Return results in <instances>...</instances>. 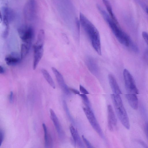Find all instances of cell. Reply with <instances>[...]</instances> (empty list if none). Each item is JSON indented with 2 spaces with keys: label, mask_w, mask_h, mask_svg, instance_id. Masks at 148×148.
Listing matches in <instances>:
<instances>
[{
  "label": "cell",
  "mask_w": 148,
  "mask_h": 148,
  "mask_svg": "<svg viewBox=\"0 0 148 148\" xmlns=\"http://www.w3.org/2000/svg\"><path fill=\"white\" fill-rule=\"evenodd\" d=\"M99 12L120 43L130 48L132 51L136 49L137 48L136 45L127 34L121 29L119 24L113 20L110 15L102 8L100 9Z\"/></svg>",
  "instance_id": "6da1fadb"
},
{
  "label": "cell",
  "mask_w": 148,
  "mask_h": 148,
  "mask_svg": "<svg viewBox=\"0 0 148 148\" xmlns=\"http://www.w3.org/2000/svg\"><path fill=\"white\" fill-rule=\"evenodd\" d=\"M79 22L83 29L89 37L92 45L97 53L101 55V51L99 32L93 24L81 12Z\"/></svg>",
  "instance_id": "7a4b0ae2"
},
{
  "label": "cell",
  "mask_w": 148,
  "mask_h": 148,
  "mask_svg": "<svg viewBox=\"0 0 148 148\" xmlns=\"http://www.w3.org/2000/svg\"><path fill=\"white\" fill-rule=\"evenodd\" d=\"M111 97L116 112L121 123L127 129L130 128L129 117L119 94H113Z\"/></svg>",
  "instance_id": "3957f363"
},
{
  "label": "cell",
  "mask_w": 148,
  "mask_h": 148,
  "mask_svg": "<svg viewBox=\"0 0 148 148\" xmlns=\"http://www.w3.org/2000/svg\"><path fill=\"white\" fill-rule=\"evenodd\" d=\"M123 76L125 89L128 93L138 94L139 91L134 78L127 69L124 70Z\"/></svg>",
  "instance_id": "277c9868"
},
{
  "label": "cell",
  "mask_w": 148,
  "mask_h": 148,
  "mask_svg": "<svg viewBox=\"0 0 148 148\" xmlns=\"http://www.w3.org/2000/svg\"><path fill=\"white\" fill-rule=\"evenodd\" d=\"M83 110L92 128L100 136L103 137V131L90 107L86 106Z\"/></svg>",
  "instance_id": "5b68a950"
},
{
  "label": "cell",
  "mask_w": 148,
  "mask_h": 148,
  "mask_svg": "<svg viewBox=\"0 0 148 148\" xmlns=\"http://www.w3.org/2000/svg\"><path fill=\"white\" fill-rule=\"evenodd\" d=\"M18 32L23 42L31 44L34 34V30L32 27L22 26L18 29Z\"/></svg>",
  "instance_id": "8992f818"
},
{
  "label": "cell",
  "mask_w": 148,
  "mask_h": 148,
  "mask_svg": "<svg viewBox=\"0 0 148 148\" xmlns=\"http://www.w3.org/2000/svg\"><path fill=\"white\" fill-rule=\"evenodd\" d=\"M36 13V3L35 0H28L25 4L24 13L25 18L28 20L33 19Z\"/></svg>",
  "instance_id": "52a82bcc"
},
{
  "label": "cell",
  "mask_w": 148,
  "mask_h": 148,
  "mask_svg": "<svg viewBox=\"0 0 148 148\" xmlns=\"http://www.w3.org/2000/svg\"><path fill=\"white\" fill-rule=\"evenodd\" d=\"M43 45L35 43L34 46V54L33 68L34 70L36 68L43 54Z\"/></svg>",
  "instance_id": "ba28073f"
},
{
  "label": "cell",
  "mask_w": 148,
  "mask_h": 148,
  "mask_svg": "<svg viewBox=\"0 0 148 148\" xmlns=\"http://www.w3.org/2000/svg\"><path fill=\"white\" fill-rule=\"evenodd\" d=\"M2 14L3 23L5 27H9V23L14 20L15 14L13 10L8 7H5L3 8Z\"/></svg>",
  "instance_id": "9c48e42d"
},
{
  "label": "cell",
  "mask_w": 148,
  "mask_h": 148,
  "mask_svg": "<svg viewBox=\"0 0 148 148\" xmlns=\"http://www.w3.org/2000/svg\"><path fill=\"white\" fill-rule=\"evenodd\" d=\"M51 69L57 81L62 90L66 94H69L70 91L69 88L66 84L62 74L55 67H52Z\"/></svg>",
  "instance_id": "30bf717a"
},
{
  "label": "cell",
  "mask_w": 148,
  "mask_h": 148,
  "mask_svg": "<svg viewBox=\"0 0 148 148\" xmlns=\"http://www.w3.org/2000/svg\"><path fill=\"white\" fill-rule=\"evenodd\" d=\"M108 125L109 130L111 131L113 130V126H116L117 120L112 106L109 105L107 106Z\"/></svg>",
  "instance_id": "8fae6325"
},
{
  "label": "cell",
  "mask_w": 148,
  "mask_h": 148,
  "mask_svg": "<svg viewBox=\"0 0 148 148\" xmlns=\"http://www.w3.org/2000/svg\"><path fill=\"white\" fill-rule=\"evenodd\" d=\"M22 59L20 55L15 52L7 55L5 58L6 64L9 66H14L18 64Z\"/></svg>",
  "instance_id": "7c38bea8"
},
{
  "label": "cell",
  "mask_w": 148,
  "mask_h": 148,
  "mask_svg": "<svg viewBox=\"0 0 148 148\" xmlns=\"http://www.w3.org/2000/svg\"><path fill=\"white\" fill-rule=\"evenodd\" d=\"M49 111L51 119L53 122L59 136L62 138L64 135V132L58 119L52 109H50Z\"/></svg>",
  "instance_id": "4fadbf2b"
},
{
  "label": "cell",
  "mask_w": 148,
  "mask_h": 148,
  "mask_svg": "<svg viewBox=\"0 0 148 148\" xmlns=\"http://www.w3.org/2000/svg\"><path fill=\"white\" fill-rule=\"evenodd\" d=\"M86 65L90 71L93 74L96 75L98 73V68L97 62L93 58L88 57L86 60Z\"/></svg>",
  "instance_id": "5bb4252c"
},
{
  "label": "cell",
  "mask_w": 148,
  "mask_h": 148,
  "mask_svg": "<svg viewBox=\"0 0 148 148\" xmlns=\"http://www.w3.org/2000/svg\"><path fill=\"white\" fill-rule=\"evenodd\" d=\"M110 86L114 94H121L122 92L114 76L111 74L108 75Z\"/></svg>",
  "instance_id": "9a60e30c"
},
{
  "label": "cell",
  "mask_w": 148,
  "mask_h": 148,
  "mask_svg": "<svg viewBox=\"0 0 148 148\" xmlns=\"http://www.w3.org/2000/svg\"><path fill=\"white\" fill-rule=\"evenodd\" d=\"M137 94L128 93L126 97L130 106L134 110L137 109L138 107V101Z\"/></svg>",
  "instance_id": "2e32d148"
},
{
  "label": "cell",
  "mask_w": 148,
  "mask_h": 148,
  "mask_svg": "<svg viewBox=\"0 0 148 148\" xmlns=\"http://www.w3.org/2000/svg\"><path fill=\"white\" fill-rule=\"evenodd\" d=\"M102 1L112 19L116 23L119 24L117 19L113 12L110 2L108 0H102Z\"/></svg>",
  "instance_id": "e0dca14e"
},
{
  "label": "cell",
  "mask_w": 148,
  "mask_h": 148,
  "mask_svg": "<svg viewBox=\"0 0 148 148\" xmlns=\"http://www.w3.org/2000/svg\"><path fill=\"white\" fill-rule=\"evenodd\" d=\"M42 127L44 132V138L45 145L46 147H51L52 144V140L51 136L48 135L47 127L44 123L42 124Z\"/></svg>",
  "instance_id": "ac0fdd59"
},
{
  "label": "cell",
  "mask_w": 148,
  "mask_h": 148,
  "mask_svg": "<svg viewBox=\"0 0 148 148\" xmlns=\"http://www.w3.org/2000/svg\"><path fill=\"white\" fill-rule=\"evenodd\" d=\"M31 44L23 42L21 45L20 55L22 59L24 58L28 53Z\"/></svg>",
  "instance_id": "d6986e66"
},
{
  "label": "cell",
  "mask_w": 148,
  "mask_h": 148,
  "mask_svg": "<svg viewBox=\"0 0 148 148\" xmlns=\"http://www.w3.org/2000/svg\"><path fill=\"white\" fill-rule=\"evenodd\" d=\"M41 72L43 76L52 88H55V85L54 82L48 71L45 69H42L41 70Z\"/></svg>",
  "instance_id": "ffe728a7"
},
{
  "label": "cell",
  "mask_w": 148,
  "mask_h": 148,
  "mask_svg": "<svg viewBox=\"0 0 148 148\" xmlns=\"http://www.w3.org/2000/svg\"><path fill=\"white\" fill-rule=\"evenodd\" d=\"M45 38L44 31L41 29L38 34L37 39L35 44L39 45H43Z\"/></svg>",
  "instance_id": "44dd1931"
},
{
  "label": "cell",
  "mask_w": 148,
  "mask_h": 148,
  "mask_svg": "<svg viewBox=\"0 0 148 148\" xmlns=\"http://www.w3.org/2000/svg\"><path fill=\"white\" fill-rule=\"evenodd\" d=\"M69 129L71 136L73 137L74 142L75 144H76V139L78 134L77 131L73 125H70Z\"/></svg>",
  "instance_id": "7402d4cb"
},
{
  "label": "cell",
  "mask_w": 148,
  "mask_h": 148,
  "mask_svg": "<svg viewBox=\"0 0 148 148\" xmlns=\"http://www.w3.org/2000/svg\"><path fill=\"white\" fill-rule=\"evenodd\" d=\"M82 98L85 106L90 107V103L89 99L86 94H79Z\"/></svg>",
  "instance_id": "603a6c76"
},
{
  "label": "cell",
  "mask_w": 148,
  "mask_h": 148,
  "mask_svg": "<svg viewBox=\"0 0 148 148\" xmlns=\"http://www.w3.org/2000/svg\"><path fill=\"white\" fill-rule=\"evenodd\" d=\"M82 138L83 142L88 148H91L93 147L89 142L84 135H83L82 136Z\"/></svg>",
  "instance_id": "cb8c5ba5"
},
{
  "label": "cell",
  "mask_w": 148,
  "mask_h": 148,
  "mask_svg": "<svg viewBox=\"0 0 148 148\" xmlns=\"http://www.w3.org/2000/svg\"><path fill=\"white\" fill-rule=\"evenodd\" d=\"M4 132L3 130H0V146L1 145L4 140Z\"/></svg>",
  "instance_id": "d4e9b609"
},
{
  "label": "cell",
  "mask_w": 148,
  "mask_h": 148,
  "mask_svg": "<svg viewBox=\"0 0 148 148\" xmlns=\"http://www.w3.org/2000/svg\"><path fill=\"white\" fill-rule=\"evenodd\" d=\"M142 36L148 45V33L146 32H143L142 33Z\"/></svg>",
  "instance_id": "484cf974"
},
{
  "label": "cell",
  "mask_w": 148,
  "mask_h": 148,
  "mask_svg": "<svg viewBox=\"0 0 148 148\" xmlns=\"http://www.w3.org/2000/svg\"><path fill=\"white\" fill-rule=\"evenodd\" d=\"M79 90L82 94H89V93L88 91L82 86L80 85Z\"/></svg>",
  "instance_id": "4316f807"
},
{
  "label": "cell",
  "mask_w": 148,
  "mask_h": 148,
  "mask_svg": "<svg viewBox=\"0 0 148 148\" xmlns=\"http://www.w3.org/2000/svg\"><path fill=\"white\" fill-rule=\"evenodd\" d=\"M13 93L12 91H11L10 93L9 96V99L10 102L12 103L13 101Z\"/></svg>",
  "instance_id": "83f0119b"
},
{
  "label": "cell",
  "mask_w": 148,
  "mask_h": 148,
  "mask_svg": "<svg viewBox=\"0 0 148 148\" xmlns=\"http://www.w3.org/2000/svg\"><path fill=\"white\" fill-rule=\"evenodd\" d=\"M69 90L75 94L79 95L80 94L79 92L75 89L72 88H69Z\"/></svg>",
  "instance_id": "f1b7e54d"
},
{
  "label": "cell",
  "mask_w": 148,
  "mask_h": 148,
  "mask_svg": "<svg viewBox=\"0 0 148 148\" xmlns=\"http://www.w3.org/2000/svg\"><path fill=\"white\" fill-rule=\"evenodd\" d=\"M145 130L146 137L148 139V123L145 125Z\"/></svg>",
  "instance_id": "f546056e"
},
{
  "label": "cell",
  "mask_w": 148,
  "mask_h": 148,
  "mask_svg": "<svg viewBox=\"0 0 148 148\" xmlns=\"http://www.w3.org/2000/svg\"><path fill=\"white\" fill-rule=\"evenodd\" d=\"M138 142L139 143L144 147L146 148L148 147L146 144H145L143 141H142L141 140H138Z\"/></svg>",
  "instance_id": "4dcf8cb0"
},
{
  "label": "cell",
  "mask_w": 148,
  "mask_h": 148,
  "mask_svg": "<svg viewBox=\"0 0 148 148\" xmlns=\"http://www.w3.org/2000/svg\"><path fill=\"white\" fill-rule=\"evenodd\" d=\"M5 69L4 68L1 66H0V73L1 74H3L5 73Z\"/></svg>",
  "instance_id": "1f68e13d"
},
{
  "label": "cell",
  "mask_w": 148,
  "mask_h": 148,
  "mask_svg": "<svg viewBox=\"0 0 148 148\" xmlns=\"http://www.w3.org/2000/svg\"><path fill=\"white\" fill-rule=\"evenodd\" d=\"M146 12L147 13V14H148V8L147 7L146 8Z\"/></svg>",
  "instance_id": "d6a6232c"
}]
</instances>
